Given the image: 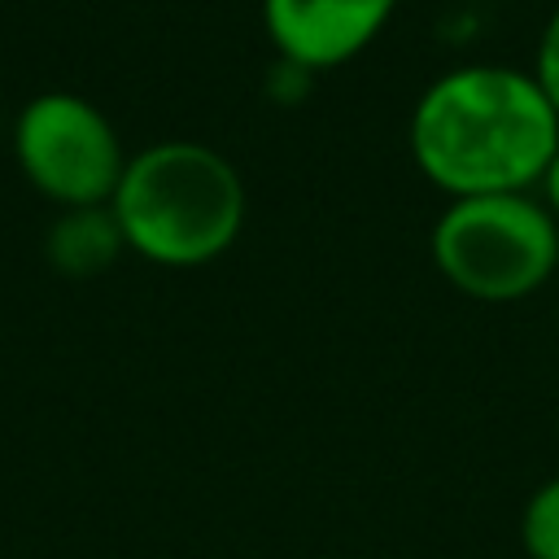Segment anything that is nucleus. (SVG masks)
<instances>
[{"label": "nucleus", "instance_id": "f257e3e1", "mask_svg": "<svg viewBox=\"0 0 559 559\" xmlns=\"http://www.w3.org/2000/svg\"><path fill=\"white\" fill-rule=\"evenodd\" d=\"M559 148V114L515 66H459L411 109L415 166L454 197L528 192Z\"/></svg>", "mask_w": 559, "mask_h": 559}, {"label": "nucleus", "instance_id": "f03ea898", "mask_svg": "<svg viewBox=\"0 0 559 559\" xmlns=\"http://www.w3.org/2000/svg\"><path fill=\"white\" fill-rule=\"evenodd\" d=\"M109 210L140 258L201 266L236 245L245 227V179L210 144L157 140L127 157Z\"/></svg>", "mask_w": 559, "mask_h": 559}, {"label": "nucleus", "instance_id": "7ed1b4c3", "mask_svg": "<svg viewBox=\"0 0 559 559\" xmlns=\"http://www.w3.org/2000/svg\"><path fill=\"white\" fill-rule=\"evenodd\" d=\"M432 262L476 301L537 293L559 266V218L533 192L454 197L432 223Z\"/></svg>", "mask_w": 559, "mask_h": 559}, {"label": "nucleus", "instance_id": "20e7f679", "mask_svg": "<svg viewBox=\"0 0 559 559\" xmlns=\"http://www.w3.org/2000/svg\"><path fill=\"white\" fill-rule=\"evenodd\" d=\"M13 153L26 179L66 210L109 205L127 170L114 122L74 92H44L26 100L13 127Z\"/></svg>", "mask_w": 559, "mask_h": 559}, {"label": "nucleus", "instance_id": "39448f33", "mask_svg": "<svg viewBox=\"0 0 559 559\" xmlns=\"http://www.w3.org/2000/svg\"><path fill=\"white\" fill-rule=\"evenodd\" d=\"M397 0H262L275 52L310 74L358 57L393 17Z\"/></svg>", "mask_w": 559, "mask_h": 559}, {"label": "nucleus", "instance_id": "423d86ee", "mask_svg": "<svg viewBox=\"0 0 559 559\" xmlns=\"http://www.w3.org/2000/svg\"><path fill=\"white\" fill-rule=\"evenodd\" d=\"M122 227L109 205H83L66 210L48 231V258L66 275H96L105 271L122 249Z\"/></svg>", "mask_w": 559, "mask_h": 559}, {"label": "nucleus", "instance_id": "0eeeda50", "mask_svg": "<svg viewBox=\"0 0 559 559\" xmlns=\"http://www.w3.org/2000/svg\"><path fill=\"white\" fill-rule=\"evenodd\" d=\"M520 542L528 559H559V476L542 480L520 515Z\"/></svg>", "mask_w": 559, "mask_h": 559}, {"label": "nucleus", "instance_id": "6e6552de", "mask_svg": "<svg viewBox=\"0 0 559 559\" xmlns=\"http://www.w3.org/2000/svg\"><path fill=\"white\" fill-rule=\"evenodd\" d=\"M533 79L542 87V96L550 100V109L559 114V9L546 17L542 35H537V52H533Z\"/></svg>", "mask_w": 559, "mask_h": 559}, {"label": "nucleus", "instance_id": "1a4fd4ad", "mask_svg": "<svg viewBox=\"0 0 559 559\" xmlns=\"http://www.w3.org/2000/svg\"><path fill=\"white\" fill-rule=\"evenodd\" d=\"M310 79H314L310 70H301V66H293V61H284V57H280V61L271 66V79H266V87H271V92L284 100V105H293V100H301V96H306Z\"/></svg>", "mask_w": 559, "mask_h": 559}, {"label": "nucleus", "instance_id": "9d476101", "mask_svg": "<svg viewBox=\"0 0 559 559\" xmlns=\"http://www.w3.org/2000/svg\"><path fill=\"white\" fill-rule=\"evenodd\" d=\"M542 201H546V210L559 218V148H555V157H550V166H546V175H542Z\"/></svg>", "mask_w": 559, "mask_h": 559}]
</instances>
